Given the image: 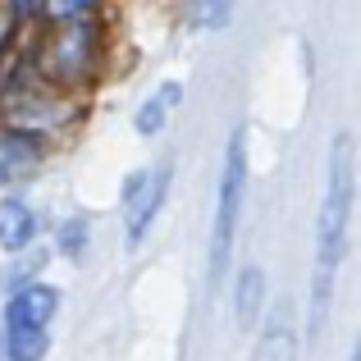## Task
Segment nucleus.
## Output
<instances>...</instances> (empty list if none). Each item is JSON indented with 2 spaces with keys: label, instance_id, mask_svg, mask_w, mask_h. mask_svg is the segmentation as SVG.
Returning <instances> with one entry per match:
<instances>
[{
  "label": "nucleus",
  "instance_id": "f257e3e1",
  "mask_svg": "<svg viewBox=\"0 0 361 361\" xmlns=\"http://www.w3.org/2000/svg\"><path fill=\"white\" fill-rule=\"evenodd\" d=\"M348 215H353V133H338L329 151V174H325V197L316 215V265H311V329L325 325L329 298H334V274L343 261L348 243Z\"/></svg>",
  "mask_w": 361,
  "mask_h": 361
},
{
  "label": "nucleus",
  "instance_id": "f03ea898",
  "mask_svg": "<svg viewBox=\"0 0 361 361\" xmlns=\"http://www.w3.org/2000/svg\"><path fill=\"white\" fill-rule=\"evenodd\" d=\"M243 197H247V128H238L229 137V156H224L220 202H215V233H211V283H220V274L229 270L233 233H238V215H243Z\"/></svg>",
  "mask_w": 361,
  "mask_h": 361
},
{
  "label": "nucleus",
  "instance_id": "7ed1b4c3",
  "mask_svg": "<svg viewBox=\"0 0 361 361\" xmlns=\"http://www.w3.org/2000/svg\"><path fill=\"white\" fill-rule=\"evenodd\" d=\"M169 165H156L147 174H133L128 188H123V224H128V247H142L147 229L156 224V211L169 192Z\"/></svg>",
  "mask_w": 361,
  "mask_h": 361
},
{
  "label": "nucleus",
  "instance_id": "20e7f679",
  "mask_svg": "<svg viewBox=\"0 0 361 361\" xmlns=\"http://www.w3.org/2000/svg\"><path fill=\"white\" fill-rule=\"evenodd\" d=\"M55 307H60V293L55 288H46V283H23V288L5 302V325H37V329H46L51 316H55Z\"/></svg>",
  "mask_w": 361,
  "mask_h": 361
},
{
  "label": "nucleus",
  "instance_id": "39448f33",
  "mask_svg": "<svg viewBox=\"0 0 361 361\" xmlns=\"http://www.w3.org/2000/svg\"><path fill=\"white\" fill-rule=\"evenodd\" d=\"M32 238H37V211L18 197H0V247L23 252Z\"/></svg>",
  "mask_w": 361,
  "mask_h": 361
},
{
  "label": "nucleus",
  "instance_id": "423d86ee",
  "mask_svg": "<svg viewBox=\"0 0 361 361\" xmlns=\"http://www.w3.org/2000/svg\"><path fill=\"white\" fill-rule=\"evenodd\" d=\"M51 353V334L37 325H5V357L9 361H42Z\"/></svg>",
  "mask_w": 361,
  "mask_h": 361
},
{
  "label": "nucleus",
  "instance_id": "0eeeda50",
  "mask_svg": "<svg viewBox=\"0 0 361 361\" xmlns=\"http://www.w3.org/2000/svg\"><path fill=\"white\" fill-rule=\"evenodd\" d=\"M178 97H183V87H178V82H169V87H160V92H156L151 101H142V110H137V119H133V128H137L142 137H156V133H160V128L169 123V106H174Z\"/></svg>",
  "mask_w": 361,
  "mask_h": 361
},
{
  "label": "nucleus",
  "instance_id": "6e6552de",
  "mask_svg": "<svg viewBox=\"0 0 361 361\" xmlns=\"http://www.w3.org/2000/svg\"><path fill=\"white\" fill-rule=\"evenodd\" d=\"M252 361H298V338H293L288 325H270L261 338H256Z\"/></svg>",
  "mask_w": 361,
  "mask_h": 361
},
{
  "label": "nucleus",
  "instance_id": "1a4fd4ad",
  "mask_svg": "<svg viewBox=\"0 0 361 361\" xmlns=\"http://www.w3.org/2000/svg\"><path fill=\"white\" fill-rule=\"evenodd\" d=\"M261 293H265V274L256 265H247L238 279V325H252L256 311H261Z\"/></svg>",
  "mask_w": 361,
  "mask_h": 361
},
{
  "label": "nucleus",
  "instance_id": "9d476101",
  "mask_svg": "<svg viewBox=\"0 0 361 361\" xmlns=\"http://www.w3.org/2000/svg\"><path fill=\"white\" fill-rule=\"evenodd\" d=\"M60 252H64V256H73V261L87 252V224H82V220H69V224H64V233H60Z\"/></svg>",
  "mask_w": 361,
  "mask_h": 361
},
{
  "label": "nucleus",
  "instance_id": "9b49d317",
  "mask_svg": "<svg viewBox=\"0 0 361 361\" xmlns=\"http://www.w3.org/2000/svg\"><path fill=\"white\" fill-rule=\"evenodd\" d=\"M197 23L202 27H224L229 23V0H197Z\"/></svg>",
  "mask_w": 361,
  "mask_h": 361
}]
</instances>
